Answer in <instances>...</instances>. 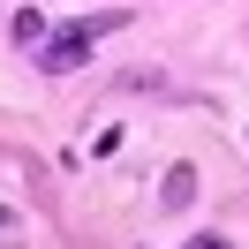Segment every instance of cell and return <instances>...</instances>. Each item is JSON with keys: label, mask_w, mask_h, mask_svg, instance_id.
Returning <instances> with one entry per match:
<instances>
[{"label": "cell", "mask_w": 249, "mask_h": 249, "mask_svg": "<svg viewBox=\"0 0 249 249\" xmlns=\"http://www.w3.org/2000/svg\"><path fill=\"white\" fill-rule=\"evenodd\" d=\"M121 8H113V16H91V23H76V31H53L46 46H38V68H53V76H68V68H83L91 61V38H106V31H121Z\"/></svg>", "instance_id": "6da1fadb"}, {"label": "cell", "mask_w": 249, "mask_h": 249, "mask_svg": "<svg viewBox=\"0 0 249 249\" xmlns=\"http://www.w3.org/2000/svg\"><path fill=\"white\" fill-rule=\"evenodd\" d=\"M159 204H166V212L196 204V166H166V189H159Z\"/></svg>", "instance_id": "7a4b0ae2"}, {"label": "cell", "mask_w": 249, "mask_h": 249, "mask_svg": "<svg viewBox=\"0 0 249 249\" xmlns=\"http://www.w3.org/2000/svg\"><path fill=\"white\" fill-rule=\"evenodd\" d=\"M8 31H16V38H23V46H46V23H38V16H31V8H16V16H8Z\"/></svg>", "instance_id": "3957f363"}, {"label": "cell", "mask_w": 249, "mask_h": 249, "mask_svg": "<svg viewBox=\"0 0 249 249\" xmlns=\"http://www.w3.org/2000/svg\"><path fill=\"white\" fill-rule=\"evenodd\" d=\"M189 249H234V242H227V234H196Z\"/></svg>", "instance_id": "277c9868"}, {"label": "cell", "mask_w": 249, "mask_h": 249, "mask_svg": "<svg viewBox=\"0 0 249 249\" xmlns=\"http://www.w3.org/2000/svg\"><path fill=\"white\" fill-rule=\"evenodd\" d=\"M0 234H16V212H8V204H0Z\"/></svg>", "instance_id": "5b68a950"}]
</instances>
